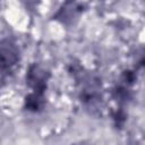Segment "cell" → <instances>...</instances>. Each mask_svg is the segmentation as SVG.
Returning a JSON list of instances; mask_svg holds the SVG:
<instances>
[{"mask_svg": "<svg viewBox=\"0 0 145 145\" xmlns=\"http://www.w3.org/2000/svg\"><path fill=\"white\" fill-rule=\"evenodd\" d=\"M18 59V51L16 46L9 41L0 42V65L2 67L12 66Z\"/></svg>", "mask_w": 145, "mask_h": 145, "instance_id": "6da1fadb", "label": "cell"}]
</instances>
